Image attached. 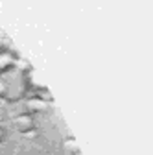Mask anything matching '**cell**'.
Listing matches in <instances>:
<instances>
[{"label":"cell","mask_w":153,"mask_h":155,"mask_svg":"<svg viewBox=\"0 0 153 155\" xmlns=\"http://www.w3.org/2000/svg\"><path fill=\"white\" fill-rule=\"evenodd\" d=\"M6 140V129L2 127V126H0V144H2Z\"/></svg>","instance_id":"5"},{"label":"cell","mask_w":153,"mask_h":155,"mask_svg":"<svg viewBox=\"0 0 153 155\" xmlns=\"http://www.w3.org/2000/svg\"><path fill=\"white\" fill-rule=\"evenodd\" d=\"M15 63V55L13 54H8V52H0V74L2 72H8Z\"/></svg>","instance_id":"2"},{"label":"cell","mask_w":153,"mask_h":155,"mask_svg":"<svg viewBox=\"0 0 153 155\" xmlns=\"http://www.w3.org/2000/svg\"><path fill=\"white\" fill-rule=\"evenodd\" d=\"M13 127H15V131L22 133V135L33 131L35 129V118H33V114H30V113L17 114L15 118H13Z\"/></svg>","instance_id":"1"},{"label":"cell","mask_w":153,"mask_h":155,"mask_svg":"<svg viewBox=\"0 0 153 155\" xmlns=\"http://www.w3.org/2000/svg\"><path fill=\"white\" fill-rule=\"evenodd\" d=\"M63 150L68 153V155H78L80 153V148H78V142H76L74 137H67L63 140Z\"/></svg>","instance_id":"3"},{"label":"cell","mask_w":153,"mask_h":155,"mask_svg":"<svg viewBox=\"0 0 153 155\" xmlns=\"http://www.w3.org/2000/svg\"><path fill=\"white\" fill-rule=\"evenodd\" d=\"M26 107H28V111H26V113L33 114L35 111H43V109H44V104H43L41 100H30V102L26 104Z\"/></svg>","instance_id":"4"}]
</instances>
